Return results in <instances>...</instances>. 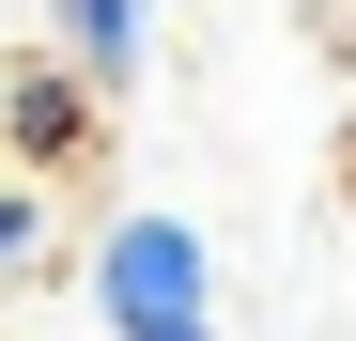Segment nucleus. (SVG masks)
<instances>
[{"label":"nucleus","instance_id":"f257e3e1","mask_svg":"<svg viewBox=\"0 0 356 341\" xmlns=\"http://www.w3.org/2000/svg\"><path fill=\"white\" fill-rule=\"evenodd\" d=\"M202 310H217V233L170 202H124L93 233V326L140 341V326H202Z\"/></svg>","mask_w":356,"mask_h":341},{"label":"nucleus","instance_id":"f03ea898","mask_svg":"<svg viewBox=\"0 0 356 341\" xmlns=\"http://www.w3.org/2000/svg\"><path fill=\"white\" fill-rule=\"evenodd\" d=\"M93 125H108V93L63 63V47H47V63H0V155L16 170H78Z\"/></svg>","mask_w":356,"mask_h":341},{"label":"nucleus","instance_id":"7ed1b4c3","mask_svg":"<svg viewBox=\"0 0 356 341\" xmlns=\"http://www.w3.org/2000/svg\"><path fill=\"white\" fill-rule=\"evenodd\" d=\"M47 47H63L93 93H124V78H140V47H155V0H47Z\"/></svg>","mask_w":356,"mask_h":341},{"label":"nucleus","instance_id":"20e7f679","mask_svg":"<svg viewBox=\"0 0 356 341\" xmlns=\"http://www.w3.org/2000/svg\"><path fill=\"white\" fill-rule=\"evenodd\" d=\"M47 264V170H0V279Z\"/></svg>","mask_w":356,"mask_h":341},{"label":"nucleus","instance_id":"39448f33","mask_svg":"<svg viewBox=\"0 0 356 341\" xmlns=\"http://www.w3.org/2000/svg\"><path fill=\"white\" fill-rule=\"evenodd\" d=\"M140 341H217V310H202V326H140Z\"/></svg>","mask_w":356,"mask_h":341}]
</instances>
